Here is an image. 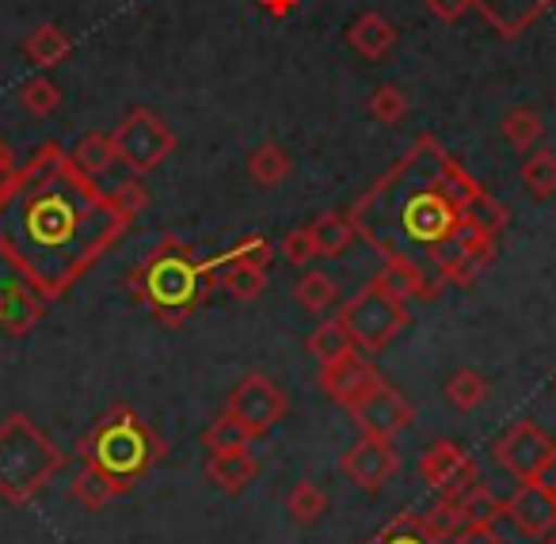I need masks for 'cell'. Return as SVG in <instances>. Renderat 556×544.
<instances>
[{
    "instance_id": "obj_1",
    "label": "cell",
    "mask_w": 556,
    "mask_h": 544,
    "mask_svg": "<svg viewBox=\"0 0 556 544\" xmlns=\"http://www.w3.org/2000/svg\"><path fill=\"white\" fill-rule=\"evenodd\" d=\"M130 222L58 141H42L0 187V260L39 298L58 301L123 240Z\"/></svg>"
},
{
    "instance_id": "obj_2",
    "label": "cell",
    "mask_w": 556,
    "mask_h": 544,
    "mask_svg": "<svg viewBox=\"0 0 556 544\" xmlns=\"http://www.w3.org/2000/svg\"><path fill=\"white\" fill-rule=\"evenodd\" d=\"M480 194V179L465 172L439 138L419 134L408 153L378 184L366 187L348 214L355 232L378 255L404 260L442 282L434 275V255L454 237Z\"/></svg>"
},
{
    "instance_id": "obj_3",
    "label": "cell",
    "mask_w": 556,
    "mask_h": 544,
    "mask_svg": "<svg viewBox=\"0 0 556 544\" xmlns=\"http://www.w3.org/2000/svg\"><path fill=\"white\" fill-rule=\"evenodd\" d=\"M126 293L138 305H146V313L164 328H179L187 324L202 305L210 301L214 286L206 278V263L187 248V240H179L176 232L161 237L146 255L138 260V267L126 275Z\"/></svg>"
},
{
    "instance_id": "obj_4",
    "label": "cell",
    "mask_w": 556,
    "mask_h": 544,
    "mask_svg": "<svg viewBox=\"0 0 556 544\" xmlns=\"http://www.w3.org/2000/svg\"><path fill=\"white\" fill-rule=\"evenodd\" d=\"M164 438L134 412L130 404H115L77 438V457L85 468L100 472L115 495L138 488L149 472L164 460Z\"/></svg>"
},
{
    "instance_id": "obj_5",
    "label": "cell",
    "mask_w": 556,
    "mask_h": 544,
    "mask_svg": "<svg viewBox=\"0 0 556 544\" xmlns=\"http://www.w3.org/2000/svg\"><path fill=\"white\" fill-rule=\"evenodd\" d=\"M65 468V453L50 442L31 415L12 412L0 419V498L12 506H27L58 472Z\"/></svg>"
},
{
    "instance_id": "obj_6",
    "label": "cell",
    "mask_w": 556,
    "mask_h": 544,
    "mask_svg": "<svg viewBox=\"0 0 556 544\" xmlns=\"http://www.w3.org/2000/svg\"><path fill=\"white\" fill-rule=\"evenodd\" d=\"M340 320L351 331L358 351L381 354L412 324V313H408V301L393 298L378 282H366L355 298H348L340 305Z\"/></svg>"
},
{
    "instance_id": "obj_7",
    "label": "cell",
    "mask_w": 556,
    "mask_h": 544,
    "mask_svg": "<svg viewBox=\"0 0 556 544\" xmlns=\"http://www.w3.org/2000/svg\"><path fill=\"white\" fill-rule=\"evenodd\" d=\"M111 141H115L118 164H126L134 176H146V172L161 168V164L176 153V134H172V126L149 107L126 111L123 123L111 130Z\"/></svg>"
},
{
    "instance_id": "obj_8",
    "label": "cell",
    "mask_w": 556,
    "mask_h": 544,
    "mask_svg": "<svg viewBox=\"0 0 556 544\" xmlns=\"http://www.w3.org/2000/svg\"><path fill=\"white\" fill-rule=\"evenodd\" d=\"M287 407H290L287 392L278 389L270 377L248 374L244 381L229 392V404H225V412L237 415V419L252 430V438H267L270 430L278 427V419L287 415Z\"/></svg>"
},
{
    "instance_id": "obj_9",
    "label": "cell",
    "mask_w": 556,
    "mask_h": 544,
    "mask_svg": "<svg viewBox=\"0 0 556 544\" xmlns=\"http://www.w3.org/2000/svg\"><path fill=\"white\" fill-rule=\"evenodd\" d=\"M348 412L366 438H381V442H393V438H401L404 430L416 422V407L386 381L374 384V389L366 392L363 400H355Z\"/></svg>"
},
{
    "instance_id": "obj_10",
    "label": "cell",
    "mask_w": 556,
    "mask_h": 544,
    "mask_svg": "<svg viewBox=\"0 0 556 544\" xmlns=\"http://www.w3.org/2000/svg\"><path fill=\"white\" fill-rule=\"evenodd\" d=\"M492 453L518 483H533L541 472H545L548 460H553L556 442L538 427V422L522 419V422H515V427H510L500 442H495Z\"/></svg>"
},
{
    "instance_id": "obj_11",
    "label": "cell",
    "mask_w": 556,
    "mask_h": 544,
    "mask_svg": "<svg viewBox=\"0 0 556 544\" xmlns=\"http://www.w3.org/2000/svg\"><path fill=\"white\" fill-rule=\"evenodd\" d=\"M419 476L431 491H439L442 498H462L465 491L477 483V460L450 438H439L434 445H427L419 457Z\"/></svg>"
},
{
    "instance_id": "obj_12",
    "label": "cell",
    "mask_w": 556,
    "mask_h": 544,
    "mask_svg": "<svg viewBox=\"0 0 556 544\" xmlns=\"http://www.w3.org/2000/svg\"><path fill=\"white\" fill-rule=\"evenodd\" d=\"M378 381H381L378 366H374L370 354H363V351L320 366V389H325L328 400H336V404H343V407H351L355 400H363Z\"/></svg>"
},
{
    "instance_id": "obj_13",
    "label": "cell",
    "mask_w": 556,
    "mask_h": 544,
    "mask_svg": "<svg viewBox=\"0 0 556 544\" xmlns=\"http://www.w3.org/2000/svg\"><path fill=\"white\" fill-rule=\"evenodd\" d=\"M340 468L358 483L363 491H378L386 480H393V472L401 468L393 442H381V438H358L348 453L340 457Z\"/></svg>"
},
{
    "instance_id": "obj_14",
    "label": "cell",
    "mask_w": 556,
    "mask_h": 544,
    "mask_svg": "<svg viewBox=\"0 0 556 544\" xmlns=\"http://www.w3.org/2000/svg\"><path fill=\"white\" fill-rule=\"evenodd\" d=\"M503 518H510V526H515L522 536L541 541V536L556 533V498L548 495L538 480L518 483V491L507 498V510H503Z\"/></svg>"
},
{
    "instance_id": "obj_15",
    "label": "cell",
    "mask_w": 556,
    "mask_h": 544,
    "mask_svg": "<svg viewBox=\"0 0 556 544\" xmlns=\"http://www.w3.org/2000/svg\"><path fill=\"white\" fill-rule=\"evenodd\" d=\"M548 4L556 0H472V9L484 16V24H492L500 39H518L533 20L545 16Z\"/></svg>"
},
{
    "instance_id": "obj_16",
    "label": "cell",
    "mask_w": 556,
    "mask_h": 544,
    "mask_svg": "<svg viewBox=\"0 0 556 544\" xmlns=\"http://www.w3.org/2000/svg\"><path fill=\"white\" fill-rule=\"evenodd\" d=\"M47 298L31 290L27 282H12L0 290V328L9 331V336H27L35 324L47 316Z\"/></svg>"
},
{
    "instance_id": "obj_17",
    "label": "cell",
    "mask_w": 556,
    "mask_h": 544,
    "mask_svg": "<svg viewBox=\"0 0 556 544\" xmlns=\"http://www.w3.org/2000/svg\"><path fill=\"white\" fill-rule=\"evenodd\" d=\"M260 476V460L252 457V450H222L206 457V480L225 495H240L248 483Z\"/></svg>"
},
{
    "instance_id": "obj_18",
    "label": "cell",
    "mask_w": 556,
    "mask_h": 544,
    "mask_svg": "<svg viewBox=\"0 0 556 544\" xmlns=\"http://www.w3.org/2000/svg\"><path fill=\"white\" fill-rule=\"evenodd\" d=\"M270 260H275V244H270L267 237H260V232H252V237H240L237 244L229 248V252L214 255V260H202L206 263V278L214 290H222V278L229 267H270Z\"/></svg>"
},
{
    "instance_id": "obj_19",
    "label": "cell",
    "mask_w": 556,
    "mask_h": 544,
    "mask_svg": "<svg viewBox=\"0 0 556 544\" xmlns=\"http://www.w3.org/2000/svg\"><path fill=\"white\" fill-rule=\"evenodd\" d=\"M374 282L381 286V290H389L393 298L401 301H412V298H439L442 293V282H434L431 275H424L419 267H412V263L404 260H386V267L374 275Z\"/></svg>"
},
{
    "instance_id": "obj_20",
    "label": "cell",
    "mask_w": 556,
    "mask_h": 544,
    "mask_svg": "<svg viewBox=\"0 0 556 544\" xmlns=\"http://www.w3.org/2000/svg\"><path fill=\"white\" fill-rule=\"evenodd\" d=\"M348 47L355 50V54H363L366 62H381V58L396 47V27L389 24L381 12H363V16L348 27Z\"/></svg>"
},
{
    "instance_id": "obj_21",
    "label": "cell",
    "mask_w": 556,
    "mask_h": 544,
    "mask_svg": "<svg viewBox=\"0 0 556 544\" xmlns=\"http://www.w3.org/2000/svg\"><path fill=\"white\" fill-rule=\"evenodd\" d=\"M309 237H313V248H317L320 260H340L358 232H355V222H351V214L328 210V214H320L317 222L309 225Z\"/></svg>"
},
{
    "instance_id": "obj_22",
    "label": "cell",
    "mask_w": 556,
    "mask_h": 544,
    "mask_svg": "<svg viewBox=\"0 0 556 544\" xmlns=\"http://www.w3.org/2000/svg\"><path fill=\"white\" fill-rule=\"evenodd\" d=\"M70 50H73V39L58 24H39L24 39V58L31 65H39V69H54V65H62L65 58H70Z\"/></svg>"
},
{
    "instance_id": "obj_23",
    "label": "cell",
    "mask_w": 556,
    "mask_h": 544,
    "mask_svg": "<svg viewBox=\"0 0 556 544\" xmlns=\"http://www.w3.org/2000/svg\"><path fill=\"white\" fill-rule=\"evenodd\" d=\"M70 156H73V164H77V168L85 172L88 179H96V184H100V179L118 164L115 141H111V134H100V130L85 134V138H80L77 146L70 149Z\"/></svg>"
},
{
    "instance_id": "obj_24",
    "label": "cell",
    "mask_w": 556,
    "mask_h": 544,
    "mask_svg": "<svg viewBox=\"0 0 556 544\" xmlns=\"http://www.w3.org/2000/svg\"><path fill=\"white\" fill-rule=\"evenodd\" d=\"M290 172H294V161H290L287 149L275 146V141H263V146H255L252 156H248V176H252L260 187L287 184Z\"/></svg>"
},
{
    "instance_id": "obj_25",
    "label": "cell",
    "mask_w": 556,
    "mask_h": 544,
    "mask_svg": "<svg viewBox=\"0 0 556 544\" xmlns=\"http://www.w3.org/2000/svg\"><path fill=\"white\" fill-rule=\"evenodd\" d=\"M305 351H309L320 366H328V362H340V358H348V354H355L358 346H355V339H351V331L343 328L340 316H332V320H325L305 339Z\"/></svg>"
},
{
    "instance_id": "obj_26",
    "label": "cell",
    "mask_w": 556,
    "mask_h": 544,
    "mask_svg": "<svg viewBox=\"0 0 556 544\" xmlns=\"http://www.w3.org/2000/svg\"><path fill=\"white\" fill-rule=\"evenodd\" d=\"M457 506H462L465 526H495V521L503 518V510H507V498H500L492 488H484V483H472V488L457 498Z\"/></svg>"
},
{
    "instance_id": "obj_27",
    "label": "cell",
    "mask_w": 556,
    "mask_h": 544,
    "mask_svg": "<svg viewBox=\"0 0 556 544\" xmlns=\"http://www.w3.org/2000/svg\"><path fill=\"white\" fill-rule=\"evenodd\" d=\"M503 138H507L510 149H518V153H530L533 146L541 141V134H545V123H541L538 111L530 107H515L503 115Z\"/></svg>"
},
{
    "instance_id": "obj_28",
    "label": "cell",
    "mask_w": 556,
    "mask_h": 544,
    "mask_svg": "<svg viewBox=\"0 0 556 544\" xmlns=\"http://www.w3.org/2000/svg\"><path fill=\"white\" fill-rule=\"evenodd\" d=\"M294 298H298V305L305 308V313H328V308L340 301V290H336V282L325 275V270H309V275H302L298 278V286H294Z\"/></svg>"
},
{
    "instance_id": "obj_29",
    "label": "cell",
    "mask_w": 556,
    "mask_h": 544,
    "mask_svg": "<svg viewBox=\"0 0 556 544\" xmlns=\"http://www.w3.org/2000/svg\"><path fill=\"white\" fill-rule=\"evenodd\" d=\"M488 381L477 374V369H457L454 377L446 381V400L454 412H477L480 404L488 400Z\"/></svg>"
},
{
    "instance_id": "obj_30",
    "label": "cell",
    "mask_w": 556,
    "mask_h": 544,
    "mask_svg": "<svg viewBox=\"0 0 556 544\" xmlns=\"http://www.w3.org/2000/svg\"><path fill=\"white\" fill-rule=\"evenodd\" d=\"M202 445H206L210 453H222V450H244V445H252V430H248L244 422L237 419V415L222 412L214 422H210L206 430H202Z\"/></svg>"
},
{
    "instance_id": "obj_31",
    "label": "cell",
    "mask_w": 556,
    "mask_h": 544,
    "mask_svg": "<svg viewBox=\"0 0 556 544\" xmlns=\"http://www.w3.org/2000/svg\"><path fill=\"white\" fill-rule=\"evenodd\" d=\"M419 521H424V529L431 533V541H439V544H450L465 529L457 498H442V503H434L427 514H419Z\"/></svg>"
},
{
    "instance_id": "obj_32",
    "label": "cell",
    "mask_w": 556,
    "mask_h": 544,
    "mask_svg": "<svg viewBox=\"0 0 556 544\" xmlns=\"http://www.w3.org/2000/svg\"><path fill=\"white\" fill-rule=\"evenodd\" d=\"M366 544H439V541H431V533L424 529L419 514L404 510V514H396L389 526H381Z\"/></svg>"
},
{
    "instance_id": "obj_33",
    "label": "cell",
    "mask_w": 556,
    "mask_h": 544,
    "mask_svg": "<svg viewBox=\"0 0 556 544\" xmlns=\"http://www.w3.org/2000/svg\"><path fill=\"white\" fill-rule=\"evenodd\" d=\"M325 510H328L325 488H317V483H309V480H302V483H294V488H290V495H287V514H290L294 521L309 526V521L325 518Z\"/></svg>"
},
{
    "instance_id": "obj_34",
    "label": "cell",
    "mask_w": 556,
    "mask_h": 544,
    "mask_svg": "<svg viewBox=\"0 0 556 544\" xmlns=\"http://www.w3.org/2000/svg\"><path fill=\"white\" fill-rule=\"evenodd\" d=\"M522 184L530 187L533 199H553L556 194V153H548V149L530 153V161L522 164Z\"/></svg>"
},
{
    "instance_id": "obj_35",
    "label": "cell",
    "mask_w": 556,
    "mask_h": 544,
    "mask_svg": "<svg viewBox=\"0 0 556 544\" xmlns=\"http://www.w3.org/2000/svg\"><path fill=\"white\" fill-rule=\"evenodd\" d=\"M20 103H24L27 115L47 118L62 107V88H58L50 77H31L24 88H20Z\"/></svg>"
},
{
    "instance_id": "obj_36",
    "label": "cell",
    "mask_w": 556,
    "mask_h": 544,
    "mask_svg": "<svg viewBox=\"0 0 556 544\" xmlns=\"http://www.w3.org/2000/svg\"><path fill=\"white\" fill-rule=\"evenodd\" d=\"M70 495L77 498L85 510H103V506L115 498V491H111V483L103 480L100 472H92V468H80V472L73 476V483H70Z\"/></svg>"
},
{
    "instance_id": "obj_37",
    "label": "cell",
    "mask_w": 556,
    "mask_h": 544,
    "mask_svg": "<svg viewBox=\"0 0 556 544\" xmlns=\"http://www.w3.org/2000/svg\"><path fill=\"white\" fill-rule=\"evenodd\" d=\"M222 290L237 301H255L263 290H267V270L263 267H229L222 278Z\"/></svg>"
},
{
    "instance_id": "obj_38",
    "label": "cell",
    "mask_w": 556,
    "mask_h": 544,
    "mask_svg": "<svg viewBox=\"0 0 556 544\" xmlns=\"http://www.w3.org/2000/svg\"><path fill=\"white\" fill-rule=\"evenodd\" d=\"M366 111H370L378 123L386 126H396L404 115H408V100H404V92L396 85H381L378 92L370 96V103H366Z\"/></svg>"
},
{
    "instance_id": "obj_39",
    "label": "cell",
    "mask_w": 556,
    "mask_h": 544,
    "mask_svg": "<svg viewBox=\"0 0 556 544\" xmlns=\"http://www.w3.org/2000/svg\"><path fill=\"white\" fill-rule=\"evenodd\" d=\"M282 255H287L294 267H309V260H317V248H313V237H309V225H298L282 237Z\"/></svg>"
},
{
    "instance_id": "obj_40",
    "label": "cell",
    "mask_w": 556,
    "mask_h": 544,
    "mask_svg": "<svg viewBox=\"0 0 556 544\" xmlns=\"http://www.w3.org/2000/svg\"><path fill=\"white\" fill-rule=\"evenodd\" d=\"M111 199H115V206L123 210V214H141V210L149 206V191H146V184H141V176H130V179H123V184L111 191Z\"/></svg>"
},
{
    "instance_id": "obj_41",
    "label": "cell",
    "mask_w": 556,
    "mask_h": 544,
    "mask_svg": "<svg viewBox=\"0 0 556 544\" xmlns=\"http://www.w3.org/2000/svg\"><path fill=\"white\" fill-rule=\"evenodd\" d=\"M427 12L442 24H457L465 12H472V0H427Z\"/></svg>"
},
{
    "instance_id": "obj_42",
    "label": "cell",
    "mask_w": 556,
    "mask_h": 544,
    "mask_svg": "<svg viewBox=\"0 0 556 544\" xmlns=\"http://www.w3.org/2000/svg\"><path fill=\"white\" fill-rule=\"evenodd\" d=\"M450 544H503V536L495 533V526H465Z\"/></svg>"
},
{
    "instance_id": "obj_43",
    "label": "cell",
    "mask_w": 556,
    "mask_h": 544,
    "mask_svg": "<svg viewBox=\"0 0 556 544\" xmlns=\"http://www.w3.org/2000/svg\"><path fill=\"white\" fill-rule=\"evenodd\" d=\"M20 164H16V153L9 149V141H0V187L9 184L12 179V172H16Z\"/></svg>"
},
{
    "instance_id": "obj_44",
    "label": "cell",
    "mask_w": 556,
    "mask_h": 544,
    "mask_svg": "<svg viewBox=\"0 0 556 544\" xmlns=\"http://www.w3.org/2000/svg\"><path fill=\"white\" fill-rule=\"evenodd\" d=\"M260 4L270 12V16H278V20H282V16H290V12L298 9V0H260Z\"/></svg>"
},
{
    "instance_id": "obj_45",
    "label": "cell",
    "mask_w": 556,
    "mask_h": 544,
    "mask_svg": "<svg viewBox=\"0 0 556 544\" xmlns=\"http://www.w3.org/2000/svg\"><path fill=\"white\" fill-rule=\"evenodd\" d=\"M538 483H541V488L548 491V495L556 498V453H553V460H548V465H545V472L538 476Z\"/></svg>"
},
{
    "instance_id": "obj_46",
    "label": "cell",
    "mask_w": 556,
    "mask_h": 544,
    "mask_svg": "<svg viewBox=\"0 0 556 544\" xmlns=\"http://www.w3.org/2000/svg\"><path fill=\"white\" fill-rule=\"evenodd\" d=\"M541 544H556V533H548V536H541Z\"/></svg>"
}]
</instances>
